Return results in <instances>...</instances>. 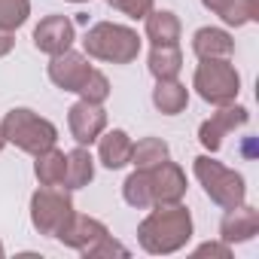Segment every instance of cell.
<instances>
[{
	"instance_id": "cell-1",
	"label": "cell",
	"mask_w": 259,
	"mask_h": 259,
	"mask_svg": "<svg viewBox=\"0 0 259 259\" xmlns=\"http://www.w3.org/2000/svg\"><path fill=\"white\" fill-rule=\"evenodd\" d=\"M192 238V213L177 204H156V210L138 226V241L153 256H168L186 247Z\"/></svg>"
},
{
	"instance_id": "cell-2",
	"label": "cell",
	"mask_w": 259,
	"mask_h": 259,
	"mask_svg": "<svg viewBox=\"0 0 259 259\" xmlns=\"http://www.w3.org/2000/svg\"><path fill=\"white\" fill-rule=\"evenodd\" d=\"M85 55L110 64H132L141 55V37L128 25H113V22H98L85 31L82 37Z\"/></svg>"
},
{
	"instance_id": "cell-3",
	"label": "cell",
	"mask_w": 259,
	"mask_h": 259,
	"mask_svg": "<svg viewBox=\"0 0 259 259\" xmlns=\"http://www.w3.org/2000/svg\"><path fill=\"white\" fill-rule=\"evenodd\" d=\"M0 128H4L7 144H16L22 153H31V156H40L43 150L55 147V141H58V128L28 107L10 110L4 116V125Z\"/></svg>"
},
{
	"instance_id": "cell-4",
	"label": "cell",
	"mask_w": 259,
	"mask_h": 259,
	"mask_svg": "<svg viewBox=\"0 0 259 259\" xmlns=\"http://www.w3.org/2000/svg\"><path fill=\"white\" fill-rule=\"evenodd\" d=\"M192 171L198 177V183L204 186L207 198L213 204H220L223 210H232L238 204H244L247 198V186H244V177L232 168H226L223 162L210 159V156H198L192 162Z\"/></svg>"
},
{
	"instance_id": "cell-5",
	"label": "cell",
	"mask_w": 259,
	"mask_h": 259,
	"mask_svg": "<svg viewBox=\"0 0 259 259\" xmlns=\"http://www.w3.org/2000/svg\"><path fill=\"white\" fill-rule=\"evenodd\" d=\"M192 89L201 95V101L223 107L238 98L241 76H238L235 64H229V58H201V64L195 67V76H192Z\"/></svg>"
},
{
	"instance_id": "cell-6",
	"label": "cell",
	"mask_w": 259,
	"mask_h": 259,
	"mask_svg": "<svg viewBox=\"0 0 259 259\" xmlns=\"http://www.w3.org/2000/svg\"><path fill=\"white\" fill-rule=\"evenodd\" d=\"M70 217H73V201L67 192H58L55 186H43L31 195V223L40 235L55 238Z\"/></svg>"
},
{
	"instance_id": "cell-7",
	"label": "cell",
	"mask_w": 259,
	"mask_h": 259,
	"mask_svg": "<svg viewBox=\"0 0 259 259\" xmlns=\"http://www.w3.org/2000/svg\"><path fill=\"white\" fill-rule=\"evenodd\" d=\"M247 119H250V113H247V107H241V104H223L207 122H201V128H198V141H201V147L204 150H210V153H217L220 147H223V138L229 135V132H235V128H241V125H247Z\"/></svg>"
},
{
	"instance_id": "cell-8",
	"label": "cell",
	"mask_w": 259,
	"mask_h": 259,
	"mask_svg": "<svg viewBox=\"0 0 259 259\" xmlns=\"http://www.w3.org/2000/svg\"><path fill=\"white\" fill-rule=\"evenodd\" d=\"M67 125H70V135L79 147L85 144H95L104 128H107V110L101 104H92V101H76L70 110H67Z\"/></svg>"
},
{
	"instance_id": "cell-9",
	"label": "cell",
	"mask_w": 259,
	"mask_h": 259,
	"mask_svg": "<svg viewBox=\"0 0 259 259\" xmlns=\"http://www.w3.org/2000/svg\"><path fill=\"white\" fill-rule=\"evenodd\" d=\"M76 34H73V22L67 16H46L37 28H34V46L43 55H61L73 46Z\"/></svg>"
},
{
	"instance_id": "cell-10",
	"label": "cell",
	"mask_w": 259,
	"mask_h": 259,
	"mask_svg": "<svg viewBox=\"0 0 259 259\" xmlns=\"http://www.w3.org/2000/svg\"><path fill=\"white\" fill-rule=\"evenodd\" d=\"M150 189H153V204H177L186 195V174L174 162H162L150 168Z\"/></svg>"
},
{
	"instance_id": "cell-11",
	"label": "cell",
	"mask_w": 259,
	"mask_h": 259,
	"mask_svg": "<svg viewBox=\"0 0 259 259\" xmlns=\"http://www.w3.org/2000/svg\"><path fill=\"white\" fill-rule=\"evenodd\" d=\"M89 70H92L89 58L79 55V52H70V49L61 52V55H52V61H49V79L61 92H79V85L85 82Z\"/></svg>"
},
{
	"instance_id": "cell-12",
	"label": "cell",
	"mask_w": 259,
	"mask_h": 259,
	"mask_svg": "<svg viewBox=\"0 0 259 259\" xmlns=\"http://www.w3.org/2000/svg\"><path fill=\"white\" fill-rule=\"evenodd\" d=\"M259 232V210L250 207V204H238L232 207L223 223H220V241L226 244H244V241H253Z\"/></svg>"
},
{
	"instance_id": "cell-13",
	"label": "cell",
	"mask_w": 259,
	"mask_h": 259,
	"mask_svg": "<svg viewBox=\"0 0 259 259\" xmlns=\"http://www.w3.org/2000/svg\"><path fill=\"white\" fill-rule=\"evenodd\" d=\"M104 235H110L107 232V226L101 223V220H95V217H85V213H76L73 210V217L67 220V226L55 235L64 247H73V250H85V247H92L95 241H101Z\"/></svg>"
},
{
	"instance_id": "cell-14",
	"label": "cell",
	"mask_w": 259,
	"mask_h": 259,
	"mask_svg": "<svg viewBox=\"0 0 259 259\" xmlns=\"http://www.w3.org/2000/svg\"><path fill=\"white\" fill-rule=\"evenodd\" d=\"M132 138H128L122 128H113V132L101 135L98 138V156H101V165L110 168V171H119L125 165H132Z\"/></svg>"
},
{
	"instance_id": "cell-15",
	"label": "cell",
	"mask_w": 259,
	"mask_h": 259,
	"mask_svg": "<svg viewBox=\"0 0 259 259\" xmlns=\"http://www.w3.org/2000/svg\"><path fill=\"white\" fill-rule=\"evenodd\" d=\"M147 22V40L153 46H177L180 43V19L171 10H150Z\"/></svg>"
},
{
	"instance_id": "cell-16",
	"label": "cell",
	"mask_w": 259,
	"mask_h": 259,
	"mask_svg": "<svg viewBox=\"0 0 259 259\" xmlns=\"http://www.w3.org/2000/svg\"><path fill=\"white\" fill-rule=\"evenodd\" d=\"M192 52L198 58H232L235 40L223 28H198L192 37Z\"/></svg>"
},
{
	"instance_id": "cell-17",
	"label": "cell",
	"mask_w": 259,
	"mask_h": 259,
	"mask_svg": "<svg viewBox=\"0 0 259 259\" xmlns=\"http://www.w3.org/2000/svg\"><path fill=\"white\" fill-rule=\"evenodd\" d=\"M153 104L159 113L165 116H177L186 110L189 104V89L177 79H156V89H153Z\"/></svg>"
},
{
	"instance_id": "cell-18",
	"label": "cell",
	"mask_w": 259,
	"mask_h": 259,
	"mask_svg": "<svg viewBox=\"0 0 259 259\" xmlns=\"http://www.w3.org/2000/svg\"><path fill=\"white\" fill-rule=\"evenodd\" d=\"M64 171H67V156L55 147L43 150L34 162V174L40 186H64Z\"/></svg>"
},
{
	"instance_id": "cell-19",
	"label": "cell",
	"mask_w": 259,
	"mask_h": 259,
	"mask_svg": "<svg viewBox=\"0 0 259 259\" xmlns=\"http://www.w3.org/2000/svg\"><path fill=\"white\" fill-rule=\"evenodd\" d=\"M95 177V159L85 147H76L73 153H67V171H64V186L67 189H82L89 186Z\"/></svg>"
},
{
	"instance_id": "cell-20",
	"label": "cell",
	"mask_w": 259,
	"mask_h": 259,
	"mask_svg": "<svg viewBox=\"0 0 259 259\" xmlns=\"http://www.w3.org/2000/svg\"><path fill=\"white\" fill-rule=\"evenodd\" d=\"M180 67H183L180 43L177 46H153V52H150V73L156 79H177Z\"/></svg>"
},
{
	"instance_id": "cell-21",
	"label": "cell",
	"mask_w": 259,
	"mask_h": 259,
	"mask_svg": "<svg viewBox=\"0 0 259 259\" xmlns=\"http://www.w3.org/2000/svg\"><path fill=\"white\" fill-rule=\"evenodd\" d=\"M168 156H171V150H168V144L162 138H144V141H138L132 147V165L138 171H150V168L162 165Z\"/></svg>"
},
{
	"instance_id": "cell-22",
	"label": "cell",
	"mask_w": 259,
	"mask_h": 259,
	"mask_svg": "<svg viewBox=\"0 0 259 259\" xmlns=\"http://www.w3.org/2000/svg\"><path fill=\"white\" fill-rule=\"evenodd\" d=\"M122 195H125V201H128V204H132V207H138V210H147V207H153L150 171H138V168H135V174L128 177L125 183H122Z\"/></svg>"
},
{
	"instance_id": "cell-23",
	"label": "cell",
	"mask_w": 259,
	"mask_h": 259,
	"mask_svg": "<svg viewBox=\"0 0 259 259\" xmlns=\"http://www.w3.org/2000/svg\"><path fill=\"white\" fill-rule=\"evenodd\" d=\"M229 28H241L247 22L259 19V0H229V4L217 13Z\"/></svg>"
},
{
	"instance_id": "cell-24",
	"label": "cell",
	"mask_w": 259,
	"mask_h": 259,
	"mask_svg": "<svg viewBox=\"0 0 259 259\" xmlns=\"http://www.w3.org/2000/svg\"><path fill=\"white\" fill-rule=\"evenodd\" d=\"M31 16V0H0V28L19 31Z\"/></svg>"
},
{
	"instance_id": "cell-25",
	"label": "cell",
	"mask_w": 259,
	"mask_h": 259,
	"mask_svg": "<svg viewBox=\"0 0 259 259\" xmlns=\"http://www.w3.org/2000/svg\"><path fill=\"white\" fill-rule=\"evenodd\" d=\"M82 101H92V104H104L107 98H110V82H107V76L101 73V70H89V76H85V82L79 85V92H76Z\"/></svg>"
},
{
	"instance_id": "cell-26",
	"label": "cell",
	"mask_w": 259,
	"mask_h": 259,
	"mask_svg": "<svg viewBox=\"0 0 259 259\" xmlns=\"http://www.w3.org/2000/svg\"><path fill=\"white\" fill-rule=\"evenodd\" d=\"M85 259H95V256H128V247H122L119 241H113L110 235H104L101 241H95L92 247L82 250Z\"/></svg>"
},
{
	"instance_id": "cell-27",
	"label": "cell",
	"mask_w": 259,
	"mask_h": 259,
	"mask_svg": "<svg viewBox=\"0 0 259 259\" xmlns=\"http://www.w3.org/2000/svg\"><path fill=\"white\" fill-rule=\"evenodd\" d=\"M107 4L119 13H125L128 19H147L153 10V0H107Z\"/></svg>"
},
{
	"instance_id": "cell-28",
	"label": "cell",
	"mask_w": 259,
	"mask_h": 259,
	"mask_svg": "<svg viewBox=\"0 0 259 259\" xmlns=\"http://www.w3.org/2000/svg\"><path fill=\"white\" fill-rule=\"evenodd\" d=\"M195 256H220V259H229L232 256V244H226V241H207V244H198L195 247Z\"/></svg>"
},
{
	"instance_id": "cell-29",
	"label": "cell",
	"mask_w": 259,
	"mask_h": 259,
	"mask_svg": "<svg viewBox=\"0 0 259 259\" xmlns=\"http://www.w3.org/2000/svg\"><path fill=\"white\" fill-rule=\"evenodd\" d=\"M13 46H16V37H13V31H4V28H0V58H4V55H10V52H13Z\"/></svg>"
},
{
	"instance_id": "cell-30",
	"label": "cell",
	"mask_w": 259,
	"mask_h": 259,
	"mask_svg": "<svg viewBox=\"0 0 259 259\" xmlns=\"http://www.w3.org/2000/svg\"><path fill=\"white\" fill-rule=\"evenodd\" d=\"M201 4H204V7H207L210 13H220V10H223V7L229 4V0H201Z\"/></svg>"
},
{
	"instance_id": "cell-31",
	"label": "cell",
	"mask_w": 259,
	"mask_h": 259,
	"mask_svg": "<svg viewBox=\"0 0 259 259\" xmlns=\"http://www.w3.org/2000/svg\"><path fill=\"white\" fill-rule=\"evenodd\" d=\"M7 147V138H4V128H0V150H4Z\"/></svg>"
},
{
	"instance_id": "cell-32",
	"label": "cell",
	"mask_w": 259,
	"mask_h": 259,
	"mask_svg": "<svg viewBox=\"0 0 259 259\" xmlns=\"http://www.w3.org/2000/svg\"><path fill=\"white\" fill-rule=\"evenodd\" d=\"M67 4H85V0H67Z\"/></svg>"
},
{
	"instance_id": "cell-33",
	"label": "cell",
	"mask_w": 259,
	"mask_h": 259,
	"mask_svg": "<svg viewBox=\"0 0 259 259\" xmlns=\"http://www.w3.org/2000/svg\"><path fill=\"white\" fill-rule=\"evenodd\" d=\"M4 253H7V250H4V244H0V259H4Z\"/></svg>"
}]
</instances>
